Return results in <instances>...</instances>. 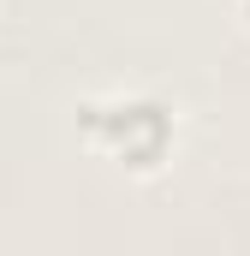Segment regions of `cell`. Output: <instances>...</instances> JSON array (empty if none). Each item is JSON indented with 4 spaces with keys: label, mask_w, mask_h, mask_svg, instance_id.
Segmentation results:
<instances>
[{
    "label": "cell",
    "mask_w": 250,
    "mask_h": 256,
    "mask_svg": "<svg viewBox=\"0 0 250 256\" xmlns=\"http://www.w3.org/2000/svg\"><path fill=\"white\" fill-rule=\"evenodd\" d=\"M72 131H78V149L96 155L102 167L125 179H161L179 155L185 114L161 90H102L72 108Z\"/></svg>",
    "instance_id": "obj_1"
},
{
    "label": "cell",
    "mask_w": 250,
    "mask_h": 256,
    "mask_svg": "<svg viewBox=\"0 0 250 256\" xmlns=\"http://www.w3.org/2000/svg\"><path fill=\"white\" fill-rule=\"evenodd\" d=\"M232 12H238V24H244V36H250V0H232Z\"/></svg>",
    "instance_id": "obj_2"
}]
</instances>
